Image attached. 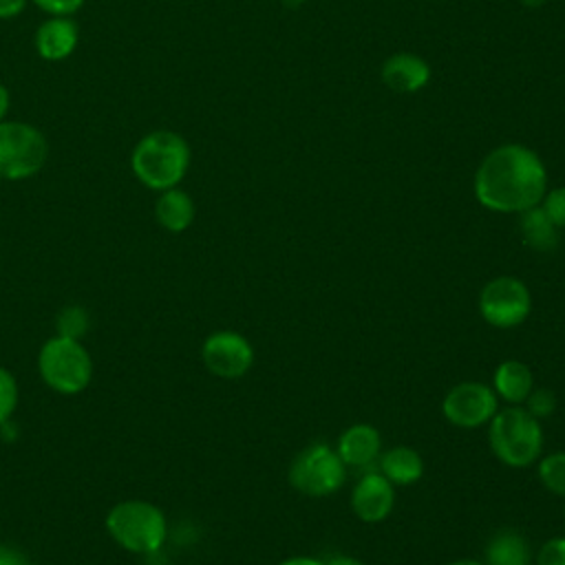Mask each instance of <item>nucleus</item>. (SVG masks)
<instances>
[{"label": "nucleus", "instance_id": "nucleus-29", "mask_svg": "<svg viewBox=\"0 0 565 565\" xmlns=\"http://www.w3.org/2000/svg\"><path fill=\"white\" fill-rule=\"evenodd\" d=\"M278 565H327L322 558H313V556H291Z\"/></svg>", "mask_w": 565, "mask_h": 565}, {"label": "nucleus", "instance_id": "nucleus-12", "mask_svg": "<svg viewBox=\"0 0 565 565\" xmlns=\"http://www.w3.org/2000/svg\"><path fill=\"white\" fill-rule=\"evenodd\" d=\"M79 42V29L68 15H49L35 31L33 44L42 60L62 62L73 55Z\"/></svg>", "mask_w": 565, "mask_h": 565}, {"label": "nucleus", "instance_id": "nucleus-8", "mask_svg": "<svg viewBox=\"0 0 565 565\" xmlns=\"http://www.w3.org/2000/svg\"><path fill=\"white\" fill-rule=\"evenodd\" d=\"M530 311V289L516 276H497L479 294V313L490 327L514 329L527 320Z\"/></svg>", "mask_w": 565, "mask_h": 565}, {"label": "nucleus", "instance_id": "nucleus-33", "mask_svg": "<svg viewBox=\"0 0 565 565\" xmlns=\"http://www.w3.org/2000/svg\"><path fill=\"white\" fill-rule=\"evenodd\" d=\"M521 2H523L525 7H532V9H534V7H541V4H545V0H521Z\"/></svg>", "mask_w": 565, "mask_h": 565}, {"label": "nucleus", "instance_id": "nucleus-34", "mask_svg": "<svg viewBox=\"0 0 565 565\" xmlns=\"http://www.w3.org/2000/svg\"><path fill=\"white\" fill-rule=\"evenodd\" d=\"M282 4H285V7H291V9H294V7H300V4H302V0H282Z\"/></svg>", "mask_w": 565, "mask_h": 565}, {"label": "nucleus", "instance_id": "nucleus-14", "mask_svg": "<svg viewBox=\"0 0 565 565\" xmlns=\"http://www.w3.org/2000/svg\"><path fill=\"white\" fill-rule=\"evenodd\" d=\"M382 79L391 90L415 93L430 79V66L415 53H395L382 64Z\"/></svg>", "mask_w": 565, "mask_h": 565}, {"label": "nucleus", "instance_id": "nucleus-9", "mask_svg": "<svg viewBox=\"0 0 565 565\" xmlns=\"http://www.w3.org/2000/svg\"><path fill=\"white\" fill-rule=\"evenodd\" d=\"M201 360L205 369L221 380H238L254 364V347L238 331H214L203 340Z\"/></svg>", "mask_w": 565, "mask_h": 565}, {"label": "nucleus", "instance_id": "nucleus-26", "mask_svg": "<svg viewBox=\"0 0 565 565\" xmlns=\"http://www.w3.org/2000/svg\"><path fill=\"white\" fill-rule=\"evenodd\" d=\"M35 7H40L49 15H73L77 13L86 0H29Z\"/></svg>", "mask_w": 565, "mask_h": 565}, {"label": "nucleus", "instance_id": "nucleus-10", "mask_svg": "<svg viewBox=\"0 0 565 565\" xmlns=\"http://www.w3.org/2000/svg\"><path fill=\"white\" fill-rule=\"evenodd\" d=\"M497 411L499 397L483 382H459L441 402L444 417L459 428H479L488 424Z\"/></svg>", "mask_w": 565, "mask_h": 565}, {"label": "nucleus", "instance_id": "nucleus-23", "mask_svg": "<svg viewBox=\"0 0 565 565\" xmlns=\"http://www.w3.org/2000/svg\"><path fill=\"white\" fill-rule=\"evenodd\" d=\"M523 404H525V411L541 422V419H545V417H550L554 413L556 395H554L552 388L539 386V388L530 391V395H527V399Z\"/></svg>", "mask_w": 565, "mask_h": 565}, {"label": "nucleus", "instance_id": "nucleus-7", "mask_svg": "<svg viewBox=\"0 0 565 565\" xmlns=\"http://www.w3.org/2000/svg\"><path fill=\"white\" fill-rule=\"evenodd\" d=\"M347 466L338 450L327 444H311L289 466V483L307 497H329L344 486Z\"/></svg>", "mask_w": 565, "mask_h": 565}, {"label": "nucleus", "instance_id": "nucleus-1", "mask_svg": "<svg viewBox=\"0 0 565 565\" xmlns=\"http://www.w3.org/2000/svg\"><path fill=\"white\" fill-rule=\"evenodd\" d=\"M472 188L486 210L521 214L543 201L547 172L532 148L503 143L479 163Z\"/></svg>", "mask_w": 565, "mask_h": 565}, {"label": "nucleus", "instance_id": "nucleus-18", "mask_svg": "<svg viewBox=\"0 0 565 565\" xmlns=\"http://www.w3.org/2000/svg\"><path fill=\"white\" fill-rule=\"evenodd\" d=\"M530 545L516 530H499L486 545V565H527Z\"/></svg>", "mask_w": 565, "mask_h": 565}, {"label": "nucleus", "instance_id": "nucleus-28", "mask_svg": "<svg viewBox=\"0 0 565 565\" xmlns=\"http://www.w3.org/2000/svg\"><path fill=\"white\" fill-rule=\"evenodd\" d=\"M29 0H0V20L18 18Z\"/></svg>", "mask_w": 565, "mask_h": 565}, {"label": "nucleus", "instance_id": "nucleus-25", "mask_svg": "<svg viewBox=\"0 0 565 565\" xmlns=\"http://www.w3.org/2000/svg\"><path fill=\"white\" fill-rule=\"evenodd\" d=\"M536 565H565V536L547 539L539 550Z\"/></svg>", "mask_w": 565, "mask_h": 565}, {"label": "nucleus", "instance_id": "nucleus-16", "mask_svg": "<svg viewBox=\"0 0 565 565\" xmlns=\"http://www.w3.org/2000/svg\"><path fill=\"white\" fill-rule=\"evenodd\" d=\"M194 214H196V207H194L192 196L185 190H181L179 185L159 192V196L154 201L157 223L172 234L185 232L192 225Z\"/></svg>", "mask_w": 565, "mask_h": 565}, {"label": "nucleus", "instance_id": "nucleus-4", "mask_svg": "<svg viewBox=\"0 0 565 565\" xmlns=\"http://www.w3.org/2000/svg\"><path fill=\"white\" fill-rule=\"evenodd\" d=\"M488 424V441L501 463L525 468L539 461L543 450V428L523 406L497 411Z\"/></svg>", "mask_w": 565, "mask_h": 565}, {"label": "nucleus", "instance_id": "nucleus-5", "mask_svg": "<svg viewBox=\"0 0 565 565\" xmlns=\"http://www.w3.org/2000/svg\"><path fill=\"white\" fill-rule=\"evenodd\" d=\"M42 382L60 395H77L93 380V358L82 340L51 335L38 351Z\"/></svg>", "mask_w": 565, "mask_h": 565}, {"label": "nucleus", "instance_id": "nucleus-22", "mask_svg": "<svg viewBox=\"0 0 565 565\" xmlns=\"http://www.w3.org/2000/svg\"><path fill=\"white\" fill-rule=\"evenodd\" d=\"M88 329V313L84 307H64L57 316V335L82 340Z\"/></svg>", "mask_w": 565, "mask_h": 565}, {"label": "nucleus", "instance_id": "nucleus-32", "mask_svg": "<svg viewBox=\"0 0 565 565\" xmlns=\"http://www.w3.org/2000/svg\"><path fill=\"white\" fill-rule=\"evenodd\" d=\"M446 565H486L483 561H475V558H459V561H450Z\"/></svg>", "mask_w": 565, "mask_h": 565}, {"label": "nucleus", "instance_id": "nucleus-24", "mask_svg": "<svg viewBox=\"0 0 565 565\" xmlns=\"http://www.w3.org/2000/svg\"><path fill=\"white\" fill-rule=\"evenodd\" d=\"M541 207L545 210V214L550 216V221L556 227L565 230V185L545 192V196L541 201Z\"/></svg>", "mask_w": 565, "mask_h": 565}, {"label": "nucleus", "instance_id": "nucleus-19", "mask_svg": "<svg viewBox=\"0 0 565 565\" xmlns=\"http://www.w3.org/2000/svg\"><path fill=\"white\" fill-rule=\"evenodd\" d=\"M521 236L527 247L536 252H550L558 243V227L550 221L545 210L539 205L521 212Z\"/></svg>", "mask_w": 565, "mask_h": 565}, {"label": "nucleus", "instance_id": "nucleus-27", "mask_svg": "<svg viewBox=\"0 0 565 565\" xmlns=\"http://www.w3.org/2000/svg\"><path fill=\"white\" fill-rule=\"evenodd\" d=\"M0 565H31V561L22 550L13 545H0Z\"/></svg>", "mask_w": 565, "mask_h": 565}, {"label": "nucleus", "instance_id": "nucleus-17", "mask_svg": "<svg viewBox=\"0 0 565 565\" xmlns=\"http://www.w3.org/2000/svg\"><path fill=\"white\" fill-rule=\"evenodd\" d=\"M380 472L393 486H411L424 475V459L411 446H395L380 457Z\"/></svg>", "mask_w": 565, "mask_h": 565}, {"label": "nucleus", "instance_id": "nucleus-21", "mask_svg": "<svg viewBox=\"0 0 565 565\" xmlns=\"http://www.w3.org/2000/svg\"><path fill=\"white\" fill-rule=\"evenodd\" d=\"M20 402V386L15 375L0 364V426L11 422Z\"/></svg>", "mask_w": 565, "mask_h": 565}, {"label": "nucleus", "instance_id": "nucleus-2", "mask_svg": "<svg viewBox=\"0 0 565 565\" xmlns=\"http://www.w3.org/2000/svg\"><path fill=\"white\" fill-rule=\"evenodd\" d=\"M190 146L174 130H152L143 135L130 152V170L148 190L163 192L177 188L190 168Z\"/></svg>", "mask_w": 565, "mask_h": 565}, {"label": "nucleus", "instance_id": "nucleus-20", "mask_svg": "<svg viewBox=\"0 0 565 565\" xmlns=\"http://www.w3.org/2000/svg\"><path fill=\"white\" fill-rule=\"evenodd\" d=\"M539 479L552 494L565 497V452H550L539 459Z\"/></svg>", "mask_w": 565, "mask_h": 565}, {"label": "nucleus", "instance_id": "nucleus-31", "mask_svg": "<svg viewBox=\"0 0 565 565\" xmlns=\"http://www.w3.org/2000/svg\"><path fill=\"white\" fill-rule=\"evenodd\" d=\"M327 565H364L362 561H358V558H353V556H344V554H335V556H331L329 561H324Z\"/></svg>", "mask_w": 565, "mask_h": 565}, {"label": "nucleus", "instance_id": "nucleus-15", "mask_svg": "<svg viewBox=\"0 0 565 565\" xmlns=\"http://www.w3.org/2000/svg\"><path fill=\"white\" fill-rule=\"evenodd\" d=\"M534 388V375L527 364L519 360H503L492 375V391L510 406H523Z\"/></svg>", "mask_w": 565, "mask_h": 565}, {"label": "nucleus", "instance_id": "nucleus-6", "mask_svg": "<svg viewBox=\"0 0 565 565\" xmlns=\"http://www.w3.org/2000/svg\"><path fill=\"white\" fill-rule=\"evenodd\" d=\"M49 159V141L40 128L26 121H0V179L26 181Z\"/></svg>", "mask_w": 565, "mask_h": 565}, {"label": "nucleus", "instance_id": "nucleus-30", "mask_svg": "<svg viewBox=\"0 0 565 565\" xmlns=\"http://www.w3.org/2000/svg\"><path fill=\"white\" fill-rule=\"evenodd\" d=\"M9 106H11L9 88L0 82V121H4V117H7V113H9Z\"/></svg>", "mask_w": 565, "mask_h": 565}, {"label": "nucleus", "instance_id": "nucleus-11", "mask_svg": "<svg viewBox=\"0 0 565 565\" xmlns=\"http://www.w3.org/2000/svg\"><path fill=\"white\" fill-rule=\"evenodd\" d=\"M351 508L360 521L380 523L395 508V486L382 472H364L351 490Z\"/></svg>", "mask_w": 565, "mask_h": 565}, {"label": "nucleus", "instance_id": "nucleus-3", "mask_svg": "<svg viewBox=\"0 0 565 565\" xmlns=\"http://www.w3.org/2000/svg\"><path fill=\"white\" fill-rule=\"evenodd\" d=\"M104 527L108 536L130 554H154L168 539L163 510L146 499L115 503L104 519Z\"/></svg>", "mask_w": 565, "mask_h": 565}, {"label": "nucleus", "instance_id": "nucleus-13", "mask_svg": "<svg viewBox=\"0 0 565 565\" xmlns=\"http://www.w3.org/2000/svg\"><path fill=\"white\" fill-rule=\"evenodd\" d=\"M335 450L344 466L371 468L380 459L382 450L380 430L371 424H353L340 435Z\"/></svg>", "mask_w": 565, "mask_h": 565}]
</instances>
